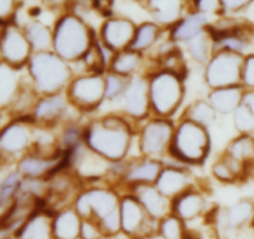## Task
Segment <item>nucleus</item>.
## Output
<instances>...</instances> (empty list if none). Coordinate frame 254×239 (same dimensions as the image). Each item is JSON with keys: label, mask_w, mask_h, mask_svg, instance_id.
Returning <instances> with one entry per match:
<instances>
[{"label": "nucleus", "mask_w": 254, "mask_h": 239, "mask_svg": "<svg viewBox=\"0 0 254 239\" xmlns=\"http://www.w3.org/2000/svg\"><path fill=\"white\" fill-rule=\"evenodd\" d=\"M131 120L123 114H109L84 126V143L111 163L127 160L134 139Z\"/></svg>", "instance_id": "f257e3e1"}, {"label": "nucleus", "mask_w": 254, "mask_h": 239, "mask_svg": "<svg viewBox=\"0 0 254 239\" xmlns=\"http://www.w3.org/2000/svg\"><path fill=\"white\" fill-rule=\"evenodd\" d=\"M25 69L40 96L64 93L74 77L71 63L54 51L34 52Z\"/></svg>", "instance_id": "f03ea898"}, {"label": "nucleus", "mask_w": 254, "mask_h": 239, "mask_svg": "<svg viewBox=\"0 0 254 239\" xmlns=\"http://www.w3.org/2000/svg\"><path fill=\"white\" fill-rule=\"evenodd\" d=\"M96 42L93 30L73 12H64L54 25L52 51L73 64L78 62Z\"/></svg>", "instance_id": "7ed1b4c3"}, {"label": "nucleus", "mask_w": 254, "mask_h": 239, "mask_svg": "<svg viewBox=\"0 0 254 239\" xmlns=\"http://www.w3.org/2000/svg\"><path fill=\"white\" fill-rule=\"evenodd\" d=\"M211 138L207 128L195 121L181 119L175 126L169 155L189 165H200L207 158Z\"/></svg>", "instance_id": "20e7f679"}, {"label": "nucleus", "mask_w": 254, "mask_h": 239, "mask_svg": "<svg viewBox=\"0 0 254 239\" xmlns=\"http://www.w3.org/2000/svg\"><path fill=\"white\" fill-rule=\"evenodd\" d=\"M151 114L170 119L178 112L185 97L184 78L171 72L156 69L148 74Z\"/></svg>", "instance_id": "39448f33"}, {"label": "nucleus", "mask_w": 254, "mask_h": 239, "mask_svg": "<svg viewBox=\"0 0 254 239\" xmlns=\"http://www.w3.org/2000/svg\"><path fill=\"white\" fill-rule=\"evenodd\" d=\"M36 124L31 117L14 118L0 128V163H17L31 151Z\"/></svg>", "instance_id": "423d86ee"}, {"label": "nucleus", "mask_w": 254, "mask_h": 239, "mask_svg": "<svg viewBox=\"0 0 254 239\" xmlns=\"http://www.w3.org/2000/svg\"><path fill=\"white\" fill-rule=\"evenodd\" d=\"M121 195L112 186H91L84 188L73 202L74 210L82 220H93L97 223L119 210Z\"/></svg>", "instance_id": "0eeeda50"}, {"label": "nucleus", "mask_w": 254, "mask_h": 239, "mask_svg": "<svg viewBox=\"0 0 254 239\" xmlns=\"http://www.w3.org/2000/svg\"><path fill=\"white\" fill-rule=\"evenodd\" d=\"M64 93L77 112L91 113L106 101V74L74 76Z\"/></svg>", "instance_id": "6e6552de"}, {"label": "nucleus", "mask_w": 254, "mask_h": 239, "mask_svg": "<svg viewBox=\"0 0 254 239\" xmlns=\"http://www.w3.org/2000/svg\"><path fill=\"white\" fill-rule=\"evenodd\" d=\"M245 56L231 51H216L205 64L203 79L210 89L242 86Z\"/></svg>", "instance_id": "1a4fd4ad"}, {"label": "nucleus", "mask_w": 254, "mask_h": 239, "mask_svg": "<svg viewBox=\"0 0 254 239\" xmlns=\"http://www.w3.org/2000/svg\"><path fill=\"white\" fill-rule=\"evenodd\" d=\"M175 125L170 119L153 118L146 119L138 135V146L141 156L159 159L169 154L173 143Z\"/></svg>", "instance_id": "9d476101"}, {"label": "nucleus", "mask_w": 254, "mask_h": 239, "mask_svg": "<svg viewBox=\"0 0 254 239\" xmlns=\"http://www.w3.org/2000/svg\"><path fill=\"white\" fill-rule=\"evenodd\" d=\"M122 233L128 239H145L158 232V221L146 213L141 203L133 193L126 192L121 196Z\"/></svg>", "instance_id": "9b49d317"}, {"label": "nucleus", "mask_w": 254, "mask_h": 239, "mask_svg": "<svg viewBox=\"0 0 254 239\" xmlns=\"http://www.w3.org/2000/svg\"><path fill=\"white\" fill-rule=\"evenodd\" d=\"M118 103L122 107V114L131 121L149 119V116L151 114V107L148 76L135 74L130 77L128 87Z\"/></svg>", "instance_id": "f8f14e48"}, {"label": "nucleus", "mask_w": 254, "mask_h": 239, "mask_svg": "<svg viewBox=\"0 0 254 239\" xmlns=\"http://www.w3.org/2000/svg\"><path fill=\"white\" fill-rule=\"evenodd\" d=\"M0 52L2 62L14 68H26L34 51L22 27L9 24L2 27L0 35Z\"/></svg>", "instance_id": "ddd939ff"}, {"label": "nucleus", "mask_w": 254, "mask_h": 239, "mask_svg": "<svg viewBox=\"0 0 254 239\" xmlns=\"http://www.w3.org/2000/svg\"><path fill=\"white\" fill-rule=\"evenodd\" d=\"M216 230L222 235L237 233L254 225V201L242 198L225 208H216L212 215Z\"/></svg>", "instance_id": "4468645a"}, {"label": "nucleus", "mask_w": 254, "mask_h": 239, "mask_svg": "<svg viewBox=\"0 0 254 239\" xmlns=\"http://www.w3.org/2000/svg\"><path fill=\"white\" fill-rule=\"evenodd\" d=\"M163 161L159 159L139 156L131 160L122 161V173L118 182L123 183L127 190L138 185H155L161 170Z\"/></svg>", "instance_id": "2eb2a0df"}, {"label": "nucleus", "mask_w": 254, "mask_h": 239, "mask_svg": "<svg viewBox=\"0 0 254 239\" xmlns=\"http://www.w3.org/2000/svg\"><path fill=\"white\" fill-rule=\"evenodd\" d=\"M135 31L136 25L128 17H108L101 26L99 41L117 54L130 49Z\"/></svg>", "instance_id": "dca6fc26"}, {"label": "nucleus", "mask_w": 254, "mask_h": 239, "mask_svg": "<svg viewBox=\"0 0 254 239\" xmlns=\"http://www.w3.org/2000/svg\"><path fill=\"white\" fill-rule=\"evenodd\" d=\"M69 108H72V106L67 99L66 93L41 96L32 112L31 118L36 125L55 129L67 120Z\"/></svg>", "instance_id": "f3484780"}, {"label": "nucleus", "mask_w": 254, "mask_h": 239, "mask_svg": "<svg viewBox=\"0 0 254 239\" xmlns=\"http://www.w3.org/2000/svg\"><path fill=\"white\" fill-rule=\"evenodd\" d=\"M67 164V154L57 158H45L34 153H27L16 163L15 170L22 179L47 180L55 171Z\"/></svg>", "instance_id": "a211bd4d"}, {"label": "nucleus", "mask_w": 254, "mask_h": 239, "mask_svg": "<svg viewBox=\"0 0 254 239\" xmlns=\"http://www.w3.org/2000/svg\"><path fill=\"white\" fill-rule=\"evenodd\" d=\"M127 192L133 193L144 210L155 221H161L170 215L173 210V201L163 195L155 185H138L129 188Z\"/></svg>", "instance_id": "6ab92c4d"}, {"label": "nucleus", "mask_w": 254, "mask_h": 239, "mask_svg": "<svg viewBox=\"0 0 254 239\" xmlns=\"http://www.w3.org/2000/svg\"><path fill=\"white\" fill-rule=\"evenodd\" d=\"M155 186L169 200H175L181 193L193 187L190 173L183 166L164 165Z\"/></svg>", "instance_id": "aec40b11"}, {"label": "nucleus", "mask_w": 254, "mask_h": 239, "mask_svg": "<svg viewBox=\"0 0 254 239\" xmlns=\"http://www.w3.org/2000/svg\"><path fill=\"white\" fill-rule=\"evenodd\" d=\"M54 212L45 206L37 208L12 235L14 239H54Z\"/></svg>", "instance_id": "412c9836"}, {"label": "nucleus", "mask_w": 254, "mask_h": 239, "mask_svg": "<svg viewBox=\"0 0 254 239\" xmlns=\"http://www.w3.org/2000/svg\"><path fill=\"white\" fill-rule=\"evenodd\" d=\"M171 213L178 216L185 223L197 220L207 213V200L205 193L193 186L173 200Z\"/></svg>", "instance_id": "4be33fe9"}, {"label": "nucleus", "mask_w": 254, "mask_h": 239, "mask_svg": "<svg viewBox=\"0 0 254 239\" xmlns=\"http://www.w3.org/2000/svg\"><path fill=\"white\" fill-rule=\"evenodd\" d=\"M145 7L154 22L171 29L184 17L185 0H146Z\"/></svg>", "instance_id": "5701e85b"}, {"label": "nucleus", "mask_w": 254, "mask_h": 239, "mask_svg": "<svg viewBox=\"0 0 254 239\" xmlns=\"http://www.w3.org/2000/svg\"><path fill=\"white\" fill-rule=\"evenodd\" d=\"M82 221L73 206L56 211L52 221L54 239H79Z\"/></svg>", "instance_id": "b1692460"}, {"label": "nucleus", "mask_w": 254, "mask_h": 239, "mask_svg": "<svg viewBox=\"0 0 254 239\" xmlns=\"http://www.w3.org/2000/svg\"><path fill=\"white\" fill-rule=\"evenodd\" d=\"M208 26L207 15L198 11H192L184 16L179 22H176L170 29L169 37L174 42H188L192 37L197 36L202 31H205Z\"/></svg>", "instance_id": "393cba45"}, {"label": "nucleus", "mask_w": 254, "mask_h": 239, "mask_svg": "<svg viewBox=\"0 0 254 239\" xmlns=\"http://www.w3.org/2000/svg\"><path fill=\"white\" fill-rule=\"evenodd\" d=\"M24 74L21 69L14 68L5 62L0 63V111H7L14 102Z\"/></svg>", "instance_id": "a878e982"}, {"label": "nucleus", "mask_w": 254, "mask_h": 239, "mask_svg": "<svg viewBox=\"0 0 254 239\" xmlns=\"http://www.w3.org/2000/svg\"><path fill=\"white\" fill-rule=\"evenodd\" d=\"M246 88L243 86L210 89L207 101L217 114H233L240 106Z\"/></svg>", "instance_id": "bb28decb"}, {"label": "nucleus", "mask_w": 254, "mask_h": 239, "mask_svg": "<svg viewBox=\"0 0 254 239\" xmlns=\"http://www.w3.org/2000/svg\"><path fill=\"white\" fill-rule=\"evenodd\" d=\"M211 171H212V175L223 183H237L250 175V171L242 164L231 158L225 151L222 155L216 159Z\"/></svg>", "instance_id": "cd10ccee"}, {"label": "nucleus", "mask_w": 254, "mask_h": 239, "mask_svg": "<svg viewBox=\"0 0 254 239\" xmlns=\"http://www.w3.org/2000/svg\"><path fill=\"white\" fill-rule=\"evenodd\" d=\"M225 153L242 164L251 174L254 170V134H240L233 138Z\"/></svg>", "instance_id": "c85d7f7f"}, {"label": "nucleus", "mask_w": 254, "mask_h": 239, "mask_svg": "<svg viewBox=\"0 0 254 239\" xmlns=\"http://www.w3.org/2000/svg\"><path fill=\"white\" fill-rule=\"evenodd\" d=\"M25 35L29 40L34 52L52 51L54 47V27H50L40 20L29 21L24 27Z\"/></svg>", "instance_id": "c756f323"}, {"label": "nucleus", "mask_w": 254, "mask_h": 239, "mask_svg": "<svg viewBox=\"0 0 254 239\" xmlns=\"http://www.w3.org/2000/svg\"><path fill=\"white\" fill-rule=\"evenodd\" d=\"M143 54L128 49L124 50V51L117 52L114 55L113 61H112L108 71L126 77H133L138 74V72L143 67Z\"/></svg>", "instance_id": "7c9ffc66"}, {"label": "nucleus", "mask_w": 254, "mask_h": 239, "mask_svg": "<svg viewBox=\"0 0 254 239\" xmlns=\"http://www.w3.org/2000/svg\"><path fill=\"white\" fill-rule=\"evenodd\" d=\"M233 125L240 134H254V89H246L233 113Z\"/></svg>", "instance_id": "2f4dec72"}, {"label": "nucleus", "mask_w": 254, "mask_h": 239, "mask_svg": "<svg viewBox=\"0 0 254 239\" xmlns=\"http://www.w3.org/2000/svg\"><path fill=\"white\" fill-rule=\"evenodd\" d=\"M161 34H163V27L156 24V22H143V24L136 26L135 36H134L130 49L144 55V52L150 51L158 45Z\"/></svg>", "instance_id": "473e14b6"}, {"label": "nucleus", "mask_w": 254, "mask_h": 239, "mask_svg": "<svg viewBox=\"0 0 254 239\" xmlns=\"http://www.w3.org/2000/svg\"><path fill=\"white\" fill-rule=\"evenodd\" d=\"M185 45L190 57L197 63L206 64L212 57L215 41L211 32L208 31V26L205 31L185 42Z\"/></svg>", "instance_id": "72a5a7b5"}, {"label": "nucleus", "mask_w": 254, "mask_h": 239, "mask_svg": "<svg viewBox=\"0 0 254 239\" xmlns=\"http://www.w3.org/2000/svg\"><path fill=\"white\" fill-rule=\"evenodd\" d=\"M216 117H217V112L213 109L210 102L205 101V99H198L186 108L185 116L183 119L195 121V123L207 128L216 120Z\"/></svg>", "instance_id": "f704fd0d"}, {"label": "nucleus", "mask_w": 254, "mask_h": 239, "mask_svg": "<svg viewBox=\"0 0 254 239\" xmlns=\"http://www.w3.org/2000/svg\"><path fill=\"white\" fill-rule=\"evenodd\" d=\"M158 232L165 239H186L189 230L186 223L181 218L174 213H170L159 221Z\"/></svg>", "instance_id": "c9c22d12"}, {"label": "nucleus", "mask_w": 254, "mask_h": 239, "mask_svg": "<svg viewBox=\"0 0 254 239\" xmlns=\"http://www.w3.org/2000/svg\"><path fill=\"white\" fill-rule=\"evenodd\" d=\"M130 77L122 76L107 71L106 73V101L119 102L128 87Z\"/></svg>", "instance_id": "e433bc0d"}, {"label": "nucleus", "mask_w": 254, "mask_h": 239, "mask_svg": "<svg viewBox=\"0 0 254 239\" xmlns=\"http://www.w3.org/2000/svg\"><path fill=\"white\" fill-rule=\"evenodd\" d=\"M242 86L246 89H254V54L245 56L242 67Z\"/></svg>", "instance_id": "4c0bfd02"}, {"label": "nucleus", "mask_w": 254, "mask_h": 239, "mask_svg": "<svg viewBox=\"0 0 254 239\" xmlns=\"http://www.w3.org/2000/svg\"><path fill=\"white\" fill-rule=\"evenodd\" d=\"M79 239H107L102 232L98 223L93 220H83L82 221L81 235Z\"/></svg>", "instance_id": "58836bf2"}, {"label": "nucleus", "mask_w": 254, "mask_h": 239, "mask_svg": "<svg viewBox=\"0 0 254 239\" xmlns=\"http://www.w3.org/2000/svg\"><path fill=\"white\" fill-rule=\"evenodd\" d=\"M195 11L202 12V14H220L222 12L220 0H192Z\"/></svg>", "instance_id": "ea45409f"}, {"label": "nucleus", "mask_w": 254, "mask_h": 239, "mask_svg": "<svg viewBox=\"0 0 254 239\" xmlns=\"http://www.w3.org/2000/svg\"><path fill=\"white\" fill-rule=\"evenodd\" d=\"M222 14H236L247 9L253 0H220Z\"/></svg>", "instance_id": "a19ab883"}, {"label": "nucleus", "mask_w": 254, "mask_h": 239, "mask_svg": "<svg viewBox=\"0 0 254 239\" xmlns=\"http://www.w3.org/2000/svg\"><path fill=\"white\" fill-rule=\"evenodd\" d=\"M16 9V0H0V24L10 19Z\"/></svg>", "instance_id": "79ce46f5"}, {"label": "nucleus", "mask_w": 254, "mask_h": 239, "mask_svg": "<svg viewBox=\"0 0 254 239\" xmlns=\"http://www.w3.org/2000/svg\"><path fill=\"white\" fill-rule=\"evenodd\" d=\"M41 4L47 10L61 11V10L68 9L71 0H41Z\"/></svg>", "instance_id": "37998d69"}, {"label": "nucleus", "mask_w": 254, "mask_h": 239, "mask_svg": "<svg viewBox=\"0 0 254 239\" xmlns=\"http://www.w3.org/2000/svg\"><path fill=\"white\" fill-rule=\"evenodd\" d=\"M113 2L114 0H93V9L108 19L111 17L109 15H111L112 7H113Z\"/></svg>", "instance_id": "c03bdc74"}, {"label": "nucleus", "mask_w": 254, "mask_h": 239, "mask_svg": "<svg viewBox=\"0 0 254 239\" xmlns=\"http://www.w3.org/2000/svg\"><path fill=\"white\" fill-rule=\"evenodd\" d=\"M145 239H165V238H164L163 236L160 235V233L156 232V233H154V235L149 236V237H148V238H145Z\"/></svg>", "instance_id": "a18cd8bd"}, {"label": "nucleus", "mask_w": 254, "mask_h": 239, "mask_svg": "<svg viewBox=\"0 0 254 239\" xmlns=\"http://www.w3.org/2000/svg\"><path fill=\"white\" fill-rule=\"evenodd\" d=\"M0 63H2V57H1V52H0Z\"/></svg>", "instance_id": "49530a36"}, {"label": "nucleus", "mask_w": 254, "mask_h": 239, "mask_svg": "<svg viewBox=\"0 0 254 239\" xmlns=\"http://www.w3.org/2000/svg\"><path fill=\"white\" fill-rule=\"evenodd\" d=\"M127 239H128V238H127Z\"/></svg>", "instance_id": "de8ad7c7"}]
</instances>
